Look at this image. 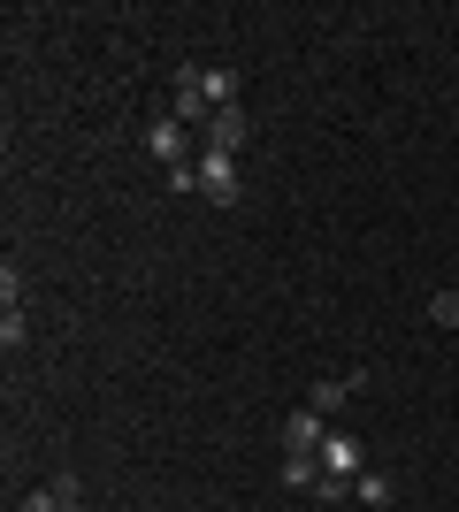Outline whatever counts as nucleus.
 I'll list each match as a JSON object with an SVG mask.
<instances>
[{
	"mask_svg": "<svg viewBox=\"0 0 459 512\" xmlns=\"http://www.w3.org/2000/svg\"><path fill=\"white\" fill-rule=\"evenodd\" d=\"M391 497H398L391 474H360V482H352V505H391Z\"/></svg>",
	"mask_w": 459,
	"mask_h": 512,
	"instance_id": "9d476101",
	"label": "nucleus"
},
{
	"mask_svg": "<svg viewBox=\"0 0 459 512\" xmlns=\"http://www.w3.org/2000/svg\"><path fill=\"white\" fill-rule=\"evenodd\" d=\"M169 115H176L184 130H207V123H215V100H207V85H199V69H184V77H176Z\"/></svg>",
	"mask_w": 459,
	"mask_h": 512,
	"instance_id": "20e7f679",
	"label": "nucleus"
},
{
	"mask_svg": "<svg viewBox=\"0 0 459 512\" xmlns=\"http://www.w3.org/2000/svg\"><path fill=\"white\" fill-rule=\"evenodd\" d=\"M0 306H23V276H16V260L0 268Z\"/></svg>",
	"mask_w": 459,
	"mask_h": 512,
	"instance_id": "ddd939ff",
	"label": "nucleus"
},
{
	"mask_svg": "<svg viewBox=\"0 0 459 512\" xmlns=\"http://www.w3.org/2000/svg\"><path fill=\"white\" fill-rule=\"evenodd\" d=\"M199 85H207L215 107H238V69H199Z\"/></svg>",
	"mask_w": 459,
	"mask_h": 512,
	"instance_id": "1a4fd4ad",
	"label": "nucleus"
},
{
	"mask_svg": "<svg viewBox=\"0 0 459 512\" xmlns=\"http://www.w3.org/2000/svg\"><path fill=\"white\" fill-rule=\"evenodd\" d=\"M429 321H437V329H459V291H437V299H429Z\"/></svg>",
	"mask_w": 459,
	"mask_h": 512,
	"instance_id": "f8f14e48",
	"label": "nucleus"
},
{
	"mask_svg": "<svg viewBox=\"0 0 459 512\" xmlns=\"http://www.w3.org/2000/svg\"><path fill=\"white\" fill-rule=\"evenodd\" d=\"M245 130H253V123H245V107H215V123L199 130V146H215V153H238V146H245Z\"/></svg>",
	"mask_w": 459,
	"mask_h": 512,
	"instance_id": "39448f33",
	"label": "nucleus"
},
{
	"mask_svg": "<svg viewBox=\"0 0 459 512\" xmlns=\"http://www.w3.org/2000/svg\"><path fill=\"white\" fill-rule=\"evenodd\" d=\"M322 436H329V421H322L314 406H299V413L284 421V451H322Z\"/></svg>",
	"mask_w": 459,
	"mask_h": 512,
	"instance_id": "423d86ee",
	"label": "nucleus"
},
{
	"mask_svg": "<svg viewBox=\"0 0 459 512\" xmlns=\"http://www.w3.org/2000/svg\"><path fill=\"white\" fill-rule=\"evenodd\" d=\"M322 474H337V482H360V474H368V444H360L352 428H329V436H322Z\"/></svg>",
	"mask_w": 459,
	"mask_h": 512,
	"instance_id": "f03ea898",
	"label": "nucleus"
},
{
	"mask_svg": "<svg viewBox=\"0 0 459 512\" xmlns=\"http://www.w3.org/2000/svg\"><path fill=\"white\" fill-rule=\"evenodd\" d=\"M352 390H360V383H352V375H345V383H314V390H306V406H314V413H322V421H329V413L345 406Z\"/></svg>",
	"mask_w": 459,
	"mask_h": 512,
	"instance_id": "6e6552de",
	"label": "nucleus"
},
{
	"mask_svg": "<svg viewBox=\"0 0 459 512\" xmlns=\"http://www.w3.org/2000/svg\"><path fill=\"white\" fill-rule=\"evenodd\" d=\"M23 337H31V321H23V306H8L0 314V352H23Z\"/></svg>",
	"mask_w": 459,
	"mask_h": 512,
	"instance_id": "9b49d317",
	"label": "nucleus"
},
{
	"mask_svg": "<svg viewBox=\"0 0 459 512\" xmlns=\"http://www.w3.org/2000/svg\"><path fill=\"white\" fill-rule=\"evenodd\" d=\"M69 512H85V497H69Z\"/></svg>",
	"mask_w": 459,
	"mask_h": 512,
	"instance_id": "4468645a",
	"label": "nucleus"
},
{
	"mask_svg": "<svg viewBox=\"0 0 459 512\" xmlns=\"http://www.w3.org/2000/svg\"><path fill=\"white\" fill-rule=\"evenodd\" d=\"M284 482L291 490H322V459L314 451H284Z\"/></svg>",
	"mask_w": 459,
	"mask_h": 512,
	"instance_id": "0eeeda50",
	"label": "nucleus"
},
{
	"mask_svg": "<svg viewBox=\"0 0 459 512\" xmlns=\"http://www.w3.org/2000/svg\"><path fill=\"white\" fill-rule=\"evenodd\" d=\"M146 153L161 161V169H184V161H199V146H192V130L176 123V115H161V123L146 130Z\"/></svg>",
	"mask_w": 459,
	"mask_h": 512,
	"instance_id": "7ed1b4c3",
	"label": "nucleus"
},
{
	"mask_svg": "<svg viewBox=\"0 0 459 512\" xmlns=\"http://www.w3.org/2000/svg\"><path fill=\"white\" fill-rule=\"evenodd\" d=\"M199 199L207 207H238V153H215V146H199Z\"/></svg>",
	"mask_w": 459,
	"mask_h": 512,
	"instance_id": "f257e3e1",
	"label": "nucleus"
}]
</instances>
